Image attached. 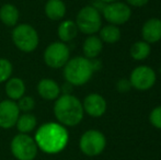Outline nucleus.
<instances>
[{"mask_svg":"<svg viewBox=\"0 0 161 160\" xmlns=\"http://www.w3.org/2000/svg\"><path fill=\"white\" fill-rule=\"evenodd\" d=\"M149 121H150L153 126L161 130V105L155 108L150 112V114H149Z\"/></svg>","mask_w":161,"mask_h":160,"instance_id":"nucleus-25","label":"nucleus"},{"mask_svg":"<svg viewBox=\"0 0 161 160\" xmlns=\"http://www.w3.org/2000/svg\"><path fill=\"white\" fill-rule=\"evenodd\" d=\"M150 45L145 41H139V42H136L131 45L129 53L135 60H144L150 55Z\"/></svg>","mask_w":161,"mask_h":160,"instance_id":"nucleus-22","label":"nucleus"},{"mask_svg":"<svg viewBox=\"0 0 161 160\" xmlns=\"http://www.w3.org/2000/svg\"><path fill=\"white\" fill-rule=\"evenodd\" d=\"M62 88L57 82L51 78H43L37 83V93L42 99L54 101L60 96Z\"/></svg>","mask_w":161,"mask_h":160,"instance_id":"nucleus-13","label":"nucleus"},{"mask_svg":"<svg viewBox=\"0 0 161 160\" xmlns=\"http://www.w3.org/2000/svg\"><path fill=\"white\" fill-rule=\"evenodd\" d=\"M83 107L81 101L72 94H63L55 100L54 114L58 123L65 127L76 126L83 119Z\"/></svg>","mask_w":161,"mask_h":160,"instance_id":"nucleus-2","label":"nucleus"},{"mask_svg":"<svg viewBox=\"0 0 161 160\" xmlns=\"http://www.w3.org/2000/svg\"><path fill=\"white\" fill-rule=\"evenodd\" d=\"M78 28L76 25V22L71 20H64L60 22L57 29V35L59 37L60 42L67 43L74 39H76L78 34Z\"/></svg>","mask_w":161,"mask_h":160,"instance_id":"nucleus-19","label":"nucleus"},{"mask_svg":"<svg viewBox=\"0 0 161 160\" xmlns=\"http://www.w3.org/2000/svg\"><path fill=\"white\" fill-rule=\"evenodd\" d=\"M106 146V138L100 130H89L85 132L79 141V148L86 156L96 157L103 152Z\"/></svg>","mask_w":161,"mask_h":160,"instance_id":"nucleus-7","label":"nucleus"},{"mask_svg":"<svg viewBox=\"0 0 161 160\" xmlns=\"http://www.w3.org/2000/svg\"><path fill=\"white\" fill-rule=\"evenodd\" d=\"M12 42L19 51L23 53H32L40 43V36L31 24H17L12 30Z\"/></svg>","mask_w":161,"mask_h":160,"instance_id":"nucleus-4","label":"nucleus"},{"mask_svg":"<svg viewBox=\"0 0 161 160\" xmlns=\"http://www.w3.org/2000/svg\"><path fill=\"white\" fill-rule=\"evenodd\" d=\"M160 71H161V67H160Z\"/></svg>","mask_w":161,"mask_h":160,"instance_id":"nucleus-29","label":"nucleus"},{"mask_svg":"<svg viewBox=\"0 0 161 160\" xmlns=\"http://www.w3.org/2000/svg\"><path fill=\"white\" fill-rule=\"evenodd\" d=\"M6 94L10 100L17 102L25 94V83L21 78L13 77L6 81Z\"/></svg>","mask_w":161,"mask_h":160,"instance_id":"nucleus-15","label":"nucleus"},{"mask_svg":"<svg viewBox=\"0 0 161 160\" xmlns=\"http://www.w3.org/2000/svg\"><path fill=\"white\" fill-rule=\"evenodd\" d=\"M128 2V4L134 7H142V6H146L148 3L149 0H126Z\"/></svg>","mask_w":161,"mask_h":160,"instance_id":"nucleus-27","label":"nucleus"},{"mask_svg":"<svg viewBox=\"0 0 161 160\" xmlns=\"http://www.w3.org/2000/svg\"><path fill=\"white\" fill-rule=\"evenodd\" d=\"M40 1H43V0H40Z\"/></svg>","mask_w":161,"mask_h":160,"instance_id":"nucleus-30","label":"nucleus"},{"mask_svg":"<svg viewBox=\"0 0 161 160\" xmlns=\"http://www.w3.org/2000/svg\"><path fill=\"white\" fill-rule=\"evenodd\" d=\"M76 25L83 34L93 35L99 32L102 25L101 13L93 6H86L78 12L76 17Z\"/></svg>","mask_w":161,"mask_h":160,"instance_id":"nucleus-6","label":"nucleus"},{"mask_svg":"<svg viewBox=\"0 0 161 160\" xmlns=\"http://www.w3.org/2000/svg\"><path fill=\"white\" fill-rule=\"evenodd\" d=\"M94 69L90 59L77 56L67 62L64 66L65 80L71 86H83L91 79Z\"/></svg>","mask_w":161,"mask_h":160,"instance_id":"nucleus-3","label":"nucleus"},{"mask_svg":"<svg viewBox=\"0 0 161 160\" xmlns=\"http://www.w3.org/2000/svg\"><path fill=\"white\" fill-rule=\"evenodd\" d=\"M100 39L102 42L108 43V44H114L119 42L121 39V31L114 24H108L100 29Z\"/></svg>","mask_w":161,"mask_h":160,"instance_id":"nucleus-21","label":"nucleus"},{"mask_svg":"<svg viewBox=\"0 0 161 160\" xmlns=\"http://www.w3.org/2000/svg\"><path fill=\"white\" fill-rule=\"evenodd\" d=\"M100 1L104 2V3H111V2H115V1H117V0H100Z\"/></svg>","mask_w":161,"mask_h":160,"instance_id":"nucleus-28","label":"nucleus"},{"mask_svg":"<svg viewBox=\"0 0 161 160\" xmlns=\"http://www.w3.org/2000/svg\"><path fill=\"white\" fill-rule=\"evenodd\" d=\"M34 139L38 150L47 155H56L66 148L69 134L65 126L58 122H47L37 128Z\"/></svg>","mask_w":161,"mask_h":160,"instance_id":"nucleus-1","label":"nucleus"},{"mask_svg":"<svg viewBox=\"0 0 161 160\" xmlns=\"http://www.w3.org/2000/svg\"><path fill=\"white\" fill-rule=\"evenodd\" d=\"M66 4L63 0H47L44 7L45 15L52 21H60L66 15Z\"/></svg>","mask_w":161,"mask_h":160,"instance_id":"nucleus-16","label":"nucleus"},{"mask_svg":"<svg viewBox=\"0 0 161 160\" xmlns=\"http://www.w3.org/2000/svg\"><path fill=\"white\" fill-rule=\"evenodd\" d=\"M36 125H37V120H36L35 115L31 112L20 114L17 124H15L18 130L21 134H29V133L33 132L36 128Z\"/></svg>","mask_w":161,"mask_h":160,"instance_id":"nucleus-20","label":"nucleus"},{"mask_svg":"<svg viewBox=\"0 0 161 160\" xmlns=\"http://www.w3.org/2000/svg\"><path fill=\"white\" fill-rule=\"evenodd\" d=\"M44 63L53 69L63 68L70 59V49L63 42H53L47 45L43 54Z\"/></svg>","mask_w":161,"mask_h":160,"instance_id":"nucleus-8","label":"nucleus"},{"mask_svg":"<svg viewBox=\"0 0 161 160\" xmlns=\"http://www.w3.org/2000/svg\"><path fill=\"white\" fill-rule=\"evenodd\" d=\"M18 108H19L20 112H23V113H28L31 112L35 107V100H34L33 97L31 96H25L24 94L21 99H19L17 102Z\"/></svg>","mask_w":161,"mask_h":160,"instance_id":"nucleus-24","label":"nucleus"},{"mask_svg":"<svg viewBox=\"0 0 161 160\" xmlns=\"http://www.w3.org/2000/svg\"><path fill=\"white\" fill-rule=\"evenodd\" d=\"M102 14L108 23L114 24V25H121V24L126 23L130 19L131 10L128 4L115 1L111 3H105V6L102 9Z\"/></svg>","mask_w":161,"mask_h":160,"instance_id":"nucleus-9","label":"nucleus"},{"mask_svg":"<svg viewBox=\"0 0 161 160\" xmlns=\"http://www.w3.org/2000/svg\"><path fill=\"white\" fill-rule=\"evenodd\" d=\"M83 111L91 118H101L106 111V101L101 94L90 93L82 103Z\"/></svg>","mask_w":161,"mask_h":160,"instance_id":"nucleus-12","label":"nucleus"},{"mask_svg":"<svg viewBox=\"0 0 161 160\" xmlns=\"http://www.w3.org/2000/svg\"><path fill=\"white\" fill-rule=\"evenodd\" d=\"M13 67L12 64L7 58H0V83L6 82L11 78Z\"/></svg>","mask_w":161,"mask_h":160,"instance_id":"nucleus-23","label":"nucleus"},{"mask_svg":"<svg viewBox=\"0 0 161 160\" xmlns=\"http://www.w3.org/2000/svg\"><path fill=\"white\" fill-rule=\"evenodd\" d=\"M103 49V42L99 36L90 35L85 40L82 45V51L85 54V57L88 59H94L101 54Z\"/></svg>","mask_w":161,"mask_h":160,"instance_id":"nucleus-17","label":"nucleus"},{"mask_svg":"<svg viewBox=\"0 0 161 160\" xmlns=\"http://www.w3.org/2000/svg\"><path fill=\"white\" fill-rule=\"evenodd\" d=\"M142 35L148 44L159 42L161 40V20L158 18H151L145 22L142 29Z\"/></svg>","mask_w":161,"mask_h":160,"instance_id":"nucleus-14","label":"nucleus"},{"mask_svg":"<svg viewBox=\"0 0 161 160\" xmlns=\"http://www.w3.org/2000/svg\"><path fill=\"white\" fill-rule=\"evenodd\" d=\"M10 149L13 157L18 160H34L37 156L38 147L35 139L29 134H17L12 138Z\"/></svg>","mask_w":161,"mask_h":160,"instance_id":"nucleus-5","label":"nucleus"},{"mask_svg":"<svg viewBox=\"0 0 161 160\" xmlns=\"http://www.w3.org/2000/svg\"><path fill=\"white\" fill-rule=\"evenodd\" d=\"M130 87H131L130 82H128L126 79H122L117 82V90H119V91L125 92V91H127V90H129Z\"/></svg>","mask_w":161,"mask_h":160,"instance_id":"nucleus-26","label":"nucleus"},{"mask_svg":"<svg viewBox=\"0 0 161 160\" xmlns=\"http://www.w3.org/2000/svg\"><path fill=\"white\" fill-rule=\"evenodd\" d=\"M20 116V110L15 101L7 99L0 102V127L9 130L15 126Z\"/></svg>","mask_w":161,"mask_h":160,"instance_id":"nucleus-11","label":"nucleus"},{"mask_svg":"<svg viewBox=\"0 0 161 160\" xmlns=\"http://www.w3.org/2000/svg\"><path fill=\"white\" fill-rule=\"evenodd\" d=\"M157 76L153 68L148 66H138L131 71L129 82L130 86L139 91L149 90L156 83Z\"/></svg>","mask_w":161,"mask_h":160,"instance_id":"nucleus-10","label":"nucleus"},{"mask_svg":"<svg viewBox=\"0 0 161 160\" xmlns=\"http://www.w3.org/2000/svg\"><path fill=\"white\" fill-rule=\"evenodd\" d=\"M20 17L19 9L11 3H4L0 8V21L9 28H14Z\"/></svg>","mask_w":161,"mask_h":160,"instance_id":"nucleus-18","label":"nucleus"}]
</instances>
